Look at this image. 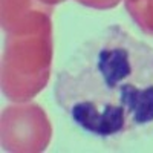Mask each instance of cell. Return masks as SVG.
<instances>
[{
	"label": "cell",
	"mask_w": 153,
	"mask_h": 153,
	"mask_svg": "<svg viewBox=\"0 0 153 153\" xmlns=\"http://www.w3.org/2000/svg\"><path fill=\"white\" fill-rule=\"evenodd\" d=\"M124 3L138 28L153 37V0H124Z\"/></svg>",
	"instance_id": "4"
},
{
	"label": "cell",
	"mask_w": 153,
	"mask_h": 153,
	"mask_svg": "<svg viewBox=\"0 0 153 153\" xmlns=\"http://www.w3.org/2000/svg\"><path fill=\"white\" fill-rule=\"evenodd\" d=\"M2 149L14 153L45 152L52 138L46 112L35 103L9 106L2 112Z\"/></svg>",
	"instance_id": "3"
},
{
	"label": "cell",
	"mask_w": 153,
	"mask_h": 153,
	"mask_svg": "<svg viewBox=\"0 0 153 153\" xmlns=\"http://www.w3.org/2000/svg\"><path fill=\"white\" fill-rule=\"evenodd\" d=\"M40 2H43L45 5H49V6H55L58 3H63L65 0H40Z\"/></svg>",
	"instance_id": "6"
},
{
	"label": "cell",
	"mask_w": 153,
	"mask_h": 153,
	"mask_svg": "<svg viewBox=\"0 0 153 153\" xmlns=\"http://www.w3.org/2000/svg\"><path fill=\"white\" fill-rule=\"evenodd\" d=\"M54 6L32 12L6 29L2 57V92L16 103H26L46 87L52 69Z\"/></svg>",
	"instance_id": "2"
},
{
	"label": "cell",
	"mask_w": 153,
	"mask_h": 153,
	"mask_svg": "<svg viewBox=\"0 0 153 153\" xmlns=\"http://www.w3.org/2000/svg\"><path fill=\"white\" fill-rule=\"evenodd\" d=\"M83 6L94 8V9H110L115 8L121 0H75Z\"/></svg>",
	"instance_id": "5"
},
{
	"label": "cell",
	"mask_w": 153,
	"mask_h": 153,
	"mask_svg": "<svg viewBox=\"0 0 153 153\" xmlns=\"http://www.w3.org/2000/svg\"><path fill=\"white\" fill-rule=\"evenodd\" d=\"M57 104L91 135L112 138L153 123V48L110 25L72 54Z\"/></svg>",
	"instance_id": "1"
}]
</instances>
